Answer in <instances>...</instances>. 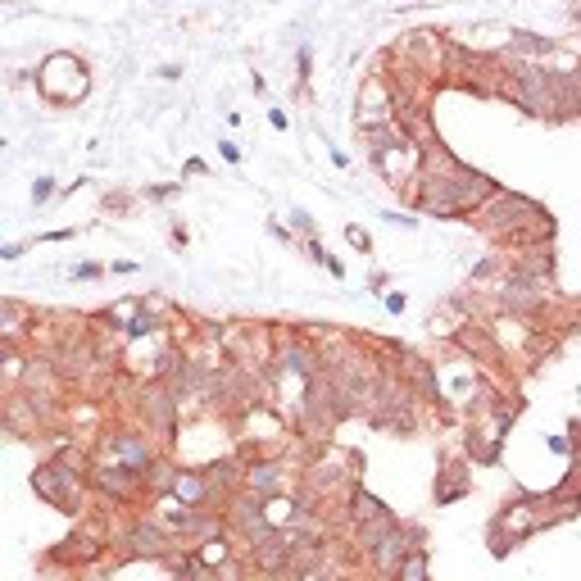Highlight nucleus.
<instances>
[{"mask_svg": "<svg viewBox=\"0 0 581 581\" xmlns=\"http://www.w3.org/2000/svg\"><path fill=\"white\" fill-rule=\"evenodd\" d=\"M495 182L486 173H477V168L459 164L450 150L432 146L423 159V173H418L413 182V204L423 213H436V218H459V213H477L481 204H486L495 196Z\"/></svg>", "mask_w": 581, "mask_h": 581, "instance_id": "nucleus-1", "label": "nucleus"}, {"mask_svg": "<svg viewBox=\"0 0 581 581\" xmlns=\"http://www.w3.org/2000/svg\"><path fill=\"white\" fill-rule=\"evenodd\" d=\"M477 218H481L486 232L504 236V241H513V245L532 241V236H550V213H545L536 200L513 196V191H495V196L477 209Z\"/></svg>", "mask_w": 581, "mask_h": 581, "instance_id": "nucleus-2", "label": "nucleus"}, {"mask_svg": "<svg viewBox=\"0 0 581 581\" xmlns=\"http://www.w3.org/2000/svg\"><path fill=\"white\" fill-rule=\"evenodd\" d=\"M91 481V468L87 464H73V450L59 459V464H41L32 472V491L41 495L46 504H55L59 513H78L82 509V491Z\"/></svg>", "mask_w": 581, "mask_h": 581, "instance_id": "nucleus-3", "label": "nucleus"}, {"mask_svg": "<svg viewBox=\"0 0 581 581\" xmlns=\"http://www.w3.org/2000/svg\"><path fill=\"white\" fill-rule=\"evenodd\" d=\"M37 91L46 95L50 105H78L82 95L91 91V78H87V64H82L78 55H50L41 59L37 69Z\"/></svg>", "mask_w": 581, "mask_h": 581, "instance_id": "nucleus-4", "label": "nucleus"}, {"mask_svg": "<svg viewBox=\"0 0 581 581\" xmlns=\"http://www.w3.org/2000/svg\"><path fill=\"white\" fill-rule=\"evenodd\" d=\"M105 459H110V464L132 468L136 477L150 481V472L159 468L155 432H146V427H118V432H105Z\"/></svg>", "mask_w": 581, "mask_h": 581, "instance_id": "nucleus-5", "label": "nucleus"}, {"mask_svg": "<svg viewBox=\"0 0 581 581\" xmlns=\"http://www.w3.org/2000/svg\"><path fill=\"white\" fill-rule=\"evenodd\" d=\"M91 486L100 491V495H110L114 504H127V500H136L146 486V477H136L132 468H123V464H110V459H100V464H91Z\"/></svg>", "mask_w": 581, "mask_h": 581, "instance_id": "nucleus-6", "label": "nucleus"}, {"mask_svg": "<svg viewBox=\"0 0 581 581\" xmlns=\"http://www.w3.org/2000/svg\"><path fill=\"white\" fill-rule=\"evenodd\" d=\"M286 481H290V472H286L282 459H254V464H245V472H241V486L250 495H259V500L286 495Z\"/></svg>", "mask_w": 581, "mask_h": 581, "instance_id": "nucleus-7", "label": "nucleus"}, {"mask_svg": "<svg viewBox=\"0 0 581 581\" xmlns=\"http://www.w3.org/2000/svg\"><path fill=\"white\" fill-rule=\"evenodd\" d=\"M168 545H173V536L164 532L155 518H141L127 527V550L132 554H146V558H168Z\"/></svg>", "mask_w": 581, "mask_h": 581, "instance_id": "nucleus-8", "label": "nucleus"}, {"mask_svg": "<svg viewBox=\"0 0 581 581\" xmlns=\"http://www.w3.org/2000/svg\"><path fill=\"white\" fill-rule=\"evenodd\" d=\"M350 518H354V527H382V522H391L395 513L386 509V504L377 500V495H368V491H359L354 486V495H350Z\"/></svg>", "mask_w": 581, "mask_h": 581, "instance_id": "nucleus-9", "label": "nucleus"}, {"mask_svg": "<svg viewBox=\"0 0 581 581\" xmlns=\"http://www.w3.org/2000/svg\"><path fill=\"white\" fill-rule=\"evenodd\" d=\"M395 581H427V550H423V545L404 558V568H400V577H395Z\"/></svg>", "mask_w": 581, "mask_h": 581, "instance_id": "nucleus-10", "label": "nucleus"}, {"mask_svg": "<svg viewBox=\"0 0 581 581\" xmlns=\"http://www.w3.org/2000/svg\"><path fill=\"white\" fill-rule=\"evenodd\" d=\"M346 241L354 245V250H363V254H368V250H372V236H368V232H363V228H354V223H350V228H346Z\"/></svg>", "mask_w": 581, "mask_h": 581, "instance_id": "nucleus-11", "label": "nucleus"}, {"mask_svg": "<svg viewBox=\"0 0 581 581\" xmlns=\"http://www.w3.org/2000/svg\"><path fill=\"white\" fill-rule=\"evenodd\" d=\"M55 196V177H37V187H32V204H46Z\"/></svg>", "mask_w": 581, "mask_h": 581, "instance_id": "nucleus-12", "label": "nucleus"}, {"mask_svg": "<svg viewBox=\"0 0 581 581\" xmlns=\"http://www.w3.org/2000/svg\"><path fill=\"white\" fill-rule=\"evenodd\" d=\"M290 228H295V232H305V236H314V218H309L305 209H290Z\"/></svg>", "mask_w": 581, "mask_h": 581, "instance_id": "nucleus-13", "label": "nucleus"}, {"mask_svg": "<svg viewBox=\"0 0 581 581\" xmlns=\"http://www.w3.org/2000/svg\"><path fill=\"white\" fill-rule=\"evenodd\" d=\"M314 78V55H309V46H300V82Z\"/></svg>", "mask_w": 581, "mask_h": 581, "instance_id": "nucleus-14", "label": "nucleus"}, {"mask_svg": "<svg viewBox=\"0 0 581 581\" xmlns=\"http://www.w3.org/2000/svg\"><path fill=\"white\" fill-rule=\"evenodd\" d=\"M268 123H273L277 132H286V127H290V118H286V110H268Z\"/></svg>", "mask_w": 581, "mask_h": 581, "instance_id": "nucleus-15", "label": "nucleus"}, {"mask_svg": "<svg viewBox=\"0 0 581 581\" xmlns=\"http://www.w3.org/2000/svg\"><path fill=\"white\" fill-rule=\"evenodd\" d=\"M404 305H409V300L400 295V290H391V295H386V309H391V314H404Z\"/></svg>", "mask_w": 581, "mask_h": 581, "instance_id": "nucleus-16", "label": "nucleus"}, {"mask_svg": "<svg viewBox=\"0 0 581 581\" xmlns=\"http://www.w3.org/2000/svg\"><path fill=\"white\" fill-rule=\"evenodd\" d=\"M218 150H223V159H228V164H241V150H236V146H232V141H223V146H218Z\"/></svg>", "mask_w": 581, "mask_h": 581, "instance_id": "nucleus-17", "label": "nucleus"}]
</instances>
